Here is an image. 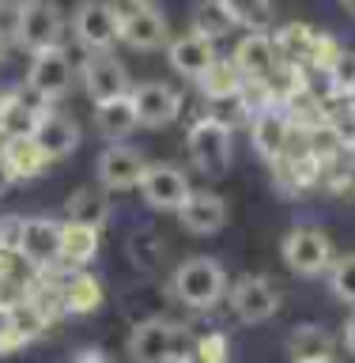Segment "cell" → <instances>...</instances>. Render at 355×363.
Masks as SVG:
<instances>
[{
    "instance_id": "obj_1",
    "label": "cell",
    "mask_w": 355,
    "mask_h": 363,
    "mask_svg": "<svg viewBox=\"0 0 355 363\" xmlns=\"http://www.w3.org/2000/svg\"><path fill=\"white\" fill-rule=\"evenodd\" d=\"M193 340L167 318H144L129 333V359L133 363H186Z\"/></svg>"
},
{
    "instance_id": "obj_2",
    "label": "cell",
    "mask_w": 355,
    "mask_h": 363,
    "mask_svg": "<svg viewBox=\"0 0 355 363\" xmlns=\"http://www.w3.org/2000/svg\"><path fill=\"white\" fill-rule=\"evenodd\" d=\"M174 299H181L193 311H208L227 295V272L215 257H189L181 261L174 280H170Z\"/></svg>"
},
{
    "instance_id": "obj_3",
    "label": "cell",
    "mask_w": 355,
    "mask_h": 363,
    "mask_svg": "<svg viewBox=\"0 0 355 363\" xmlns=\"http://www.w3.org/2000/svg\"><path fill=\"white\" fill-rule=\"evenodd\" d=\"M64 19L50 0H23L16 8V42L27 53H45L61 45Z\"/></svg>"
},
{
    "instance_id": "obj_4",
    "label": "cell",
    "mask_w": 355,
    "mask_h": 363,
    "mask_svg": "<svg viewBox=\"0 0 355 363\" xmlns=\"http://www.w3.org/2000/svg\"><path fill=\"white\" fill-rule=\"evenodd\" d=\"M186 147H189L193 167L208 178H220V174H227V167H231V129L215 118L193 121V129L186 136Z\"/></svg>"
},
{
    "instance_id": "obj_5",
    "label": "cell",
    "mask_w": 355,
    "mask_h": 363,
    "mask_svg": "<svg viewBox=\"0 0 355 363\" xmlns=\"http://www.w3.org/2000/svg\"><path fill=\"white\" fill-rule=\"evenodd\" d=\"M283 261H288L291 272L299 277H322L333 265V242H329L325 231L317 227H291L283 235Z\"/></svg>"
},
{
    "instance_id": "obj_6",
    "label": "cell",
    "mask_w": 355,
    "mask_h": 363,
    "mask_svg": "<svg viewBox=\"0 0 355 363\" xmlns=\"http://www.w3.org/2000/svg\"><path fill=\"white\" fill-rule=\"evenodd\" d=\"M72 34L76 42L91 53H106L121 38V16L102 0H84L72 16Z\"/></svg>"
},
{
    "instance_id": "obj_7",
    "label": "cell",
    "mask_w": 355,
    "mask_h": 363,
    "mask_svg": "<svg viewBox=\"0 0 355 363\" xmlns=\"http://www.w3.org/2000/svg\"><path fill=\"white\" fill-rule=\"evenodd\" d=\"M231 311H235L238 322H246V325L269 322V318L280 311V288L269 277H242L231 288Z\"/></svg>"
},
{
    "instance_id": "obj_8",
    "label": "cell",
    "mask_w": 355,
    "mask_h": 363,
    "mask_svg": "<svg viewBox=\"0 0 355 363\" xmlns=\"http://www.w3.org/2000/svg\"><path fill=\"white\" fill-rule=\"evenodd\" d=\"M136 189H140V197L152 204V208H159V212H178L181 204L189 201V193H193L186 170H178V167H170V163L147 167Z\"/></svg>"
},
{
    "instance_id": "obj_9",
    "label": "cell",
    "mask_w": 355,
    "mask_h": 363,
    "mask_svg": "<svg viewBox=\"0 0 355 363\" xmlns=\"http://www.w3.org/2000/svg\"><path fill=\"white\" fill-rule=\"evenodd\" d=\"M280 45L272 34L265 30H249L242 42H238V53H235V68L242 72V79H254V84H269L280 68Z\"/></svg>"
},
{
    "instance_id": "obj_10",
    "label": "cell",
    "mask_w": 355,
    "mask_h": 363,
    "mask_svg": "<svg viewBox=\"0 0 355 363\" xmlns=\"http://www.w3.org/2000/svg\"><path fill=\"white\" fill-rule=\"evenodd\" d=\"M27 87L45 102L61 99L64 91L72 87V61H68V53L61 45H57V50H45V53H34V61L27 68Z\"/></svg>"
},
{
    "instance_id": "obj_11",
    "label": "cell",
    "mask_w": 355,
    "mask_h": 363,
    "mask_svg": "<svg viewBox=\"0 0 355 363\" xmlns=\"http://www.w3.org/2000/svg\"><path fill=\"white\" fill-rule=\"evenodd\" d=\"M133 106H136V121L147 125V129H159V125H170L181 113V95L163 79H147V84H136L133 91Z\"/></svg>"
},
{
    "instance_id": "obj_12",
    "label": "cell",
    "mask_w": 355,
    "mask_h": 363,
    "mask_svg": "<svg viewBox=\"0 0 355 363\" xmlns=\"http://www.w3.org/2000/svg\"><path fill=\"white\" fill-rule=\"evenodd\" d=\"M144 170H147V159L136 152V147L129 144H110L106 152L98 155V186L102 189H136L140 186V178H144Z\"/></svg>"
},
{
    "instance_id": "obj_13",
    "label": "cell",
    "mask_w": 355,
    "mask_h": 363,
    "mask_svg": "<svg viewBox=\"0 0 355 363\" xmlns=\"http://www.w3.org/2000/svg\"><path fill=\"white\" fill-rule=\"evenodd\" d=\"M19 257L30 269H53L61 265V223L57 220H27L23 223V242H19Z\"/></svg>"
},
{
    "instance_id": "obj_14",
    "label": "cell",
    "mask_w": 355,
    "mask_h": 363,
    "mask_svg": "<svg viewBox=\"0 0 355 363\" xmlns=\"http://www.w3.org/2000/svg\"><path fill=\"white\" fill-rule=\"evenodd\" d=\"M121 42L133 45V50H140V53L163 50V45L170 42L163 11L152 8V4H136L129 16H121Z\"/></svg>"
},
{
    "instance_id": "obj_15",
    "label": "cell",
    "mask_w": 355,
    "mask_h": 363,
    "mask_svg": "<svg viewBox=\"0 0 355 363\" xmlns=\"http://www.w3.org/2000/svg\"><path fill=\"white\" fill-rule=\"evenodd\" d=\"M84 87L95 102H110L118 95H129V72L118 57L110 53H91L84 65Z\"/></svg>"
},
{
    "instance_id": "obj_16",
    "label": "cell",
    "mask_w": 355,
    "mask_h": 363,
    "mask_svg": "<svg viewBox=\"0 0 355 363\" xmlns=\"http://www.w3.org/2000/svg\"><path fill=\"white\" fill-rule=\"evenodd\" d=\"M178 216L189 235H215L227 223V201L212 189H193L189 201L178 208Z\"/></svg>"
},
{
    "instance_id": "obj_17",
    "label": "cell",
    "mask_w": 355,
    "mask_h": 363,
    "mask_svg": "<svg viewBox=\"0 0 355 363\" xmlns=\"http://www.w3.org/2000/svg\"><path fill=\"white\" fill-rule=\"evenodd\" d=\"M167 57H170V68L181 72L186 79H201L208 68L215 65V50L208 38H201V34H181V38H170L167 42Z\"/></svg>"
},
{
    "instance_id": "obj_18",
    "label": "cell",
    "mask_w": 355,
    "mask_h": 363,
    "mask_svg": "<svg viewBox=\"0 0 355 363\" xmlns=\"http://www.w3.org/2000/svg\"><path fill=\"white\" fill-rule=\"evenodd\" d=\"M249 140L269 163L288 155V144H291V121L283 118L280 110H261L254 118V129H249Z\"/></svg>"
},
{
    "instance_id": "obj_19",
    "label": "cell",
    "mask_w": 355,
    "mask_h": 363,
    "mask_svg": "<svg viewBox=\"0 0 355 363\" xmlns=\"http://www.w3.org/2000/svg\"><path fill=\"white\" fill-rule=\"evenodd\" d=\"M30 136L38 140V147L45 152V159H50V163H57V159H64V155H72L76 147H79V129H76V121L57 118V113H42L38 129H34Z\"/></svg>"
},
{
    "instance_id": "obj_20",
    "label": "cell",
    "mask_w": 355,
    "mask_h": 363,
    "mask_svg": "<svg viewBox=\"0 0 355 363\" xmlns=\"http://www.w3.org/2000/svg\"><path fill=\"white\" fill-rule=\"evenodd\" d=\"M64 220L102 231V227H106V220H110V197H106V189H102V186L76 189L72 197L64 201Z\"/></svg>"
},
{
    "instance_id": "obj_21",
    "label": "cell",
    "mask_w": 355,
    "mask_h": 363,
    "mask_svg": "<svg viewBox=\"0 0 355 363\" xmlns=\"http://www.w3.org/2000/svg\"><path fill=\"white\" fill-rule=\"evenodd\" d=\"M136 106H133V95H118L110 102H95V129L106 136V140H125L133 129H136Z\"/></svg>"
},
{
    "instance_id": "obj_22",
    "label": "cell",
    "mask_w": 355,
    "mask_h": 363,
    "mask_svg": "<svg viewBox=\"0 0 355 363\" xmlns=\"http://www.w3.org/2000/svg\"><path fill=\"white\" fill-rule=\"evenodd\" d=\"M98 254V231L84 223H61V265L68 269H84L87 261H95Z\"/></svg>"
},
{
    "instance_id": "obj_23",
    "label": "cell",
    "mask_w": 355,
    "mask_h": 363,
    "mask_svg": "<svg viewBox=\"0 0 355 363\" xmlns=\"http://www.w3.org/2000/svg\"><path fill=\"white\" fill-rule=\"evenodd\" d=\"M4 159H8V170L16 178H38L45 167H50V159H45V152L38 147V140L34 136H8L4 140Z\"/></svg>"
},
{
    "instance_id": "obj_24",
    "label": "cell",
    "mask_w": 355,
    "mask_h": 363,
    "mask_svg": "<svg viewBox=\"0 0 355 363\" xmlns=\"http://www.w3.org/2000/svg\"><path fill=\"white\" fill-rule=\"evenodd\" d=\"M288 352L295 363H314V359H329L333 356V333L314 322L306 325H295L291 329V340H288Z\"/></svg>"
},
{
    "instance_id": "obj_25",
    "label": "cell",
    "mask_w": 355,
    "mask_h": 363,
    "mask_svg": "<svg viewBox=\"0 0 355 363\" xmlns=\"http://www.w3.org/2000/svg\"><path fill=\"white\" fill-rule=\"evenodd\" d=\"M61 306L72 314H91L102 306V288L95 277H84V272H72L61 288Z\"/></svg>"
},
{
    "instance_id": "obj_26",
    "label": "cell",
    "mask_w": 355,
    "mask_h": 363,
    "mask_svg": "<svg viewBox=\"0 0 355 363\" xmlns=\"http://www.w3.org/2000/svg\"><path fill=\"white\" fill-rule=\"evenodd\" d=\"M231 30H235V19H231V11H227L223 0H201V4L193 8V34L215 42Z\"/></svg>"
},
{
    "instance_id": "obj_27",
    "label": "cell",
    "mask_w": 355,
    "mask_h": 363,
    "mask_svg": "<svg viewBox=\"0 0 355 363\" xmlns=\"http://www.w3.org/2000/svg\"><path fill=\"white\" fill-rule=\"evenodd\" d=\"M38 121H42V110H34L27 106L23 99L16 95H8L4 102H0V136H30L34 129H38Z\"/></svg>"
},
{
    "instance_id": "obj_28",
    "label": "cell",
    "mask_w": 355,
    "mask_h": 363,
    "mask_svg": "<svg viewBox=\"0 0 355 363\" xmlns=\"http://www.w3.org/2000/svg\"><path fill=\"white\" fill-rule=\"evenodd\" d=\"M280 45V57H288V61H310V50L317 42V30H310L306 23H288L280 34H272Z\"/></svg>"
},
{
    "instance_id": "obj_29",
    "label": "cell",
    "mask_w": 355,
    "mask_h": 363,
    "mask_svg": "<svg viewBox=\"0 0 355 363\" xmlns=\"http://www.w3.org/2000/svg\"><path fill=\"white\" fill-rule=\"evenodd\" d=\"M197 84L204 87L208 99H223V95H238L242 91V72L235 68V61H215L208 72H204Z\"/></svg>"
},
{
    "instance_id": "obj_30",
    "label": "cell",
    "mask_w": 355,
    "mask_h": 363,
    "mask_svg": "<svg viewBox=\"0 0 355 363\" xmlns=\"http://www.w3.org/2000/svg\"><path fill=\"white\" fill-rule=\"evenodd\" d=\"M231 11L235 27H249V30H265L272 23V0H223Z\"/></svg>"
},
{
    "instance_id": "obj_31",
    "label": "cell",
    "mask_w": 355,
    "mask_h": 363,
    "mask_svg": "<svg viewBox=\"0 0 355 363\" xmlns=\"http://www.w3.org/2000/svg\"><path fill=\"white\" fill-rule=\"evenodd\" d=\"M329 288H333L340 303L355 306V254L333 257V265H329Z\"/></svg>"
},
{
    "instance_id": "obj_32",
    "label": "cell",
    "mask_w": 355,
    "mask_h": 363,
    "mask_svg": "<svg viewBox=\"0 0 355 363\" xmlns=\"http://www.w3.org/2000/svg\"><path fill=\"white\" fill-rule=\"evenodd\" d=\"M325 76L337 95H355V50H340L333 57V65L325 68Z\"/></svg>"
},
{
    "instance_id": "obj_33",
    "label": "cell",
    "mask_w": 355,
    "mask_h": 363,
    "mask_svg": "<svg viewBox=\"0 0 355 363\" xmlns=\"http://www.w3.org/2000/svg\"><path fill=\"white\" fill-rule=\"evenodd\" d=\"M186 363H231V345H227L223 333L201 337V340H193V352Z\"/></svg>"
},
{
    "instance_id": "obj_34",
    "label": "cell",
    "mask_w": 355,
    "mask_h": 363,
    "mask_svg": "<svg viewBox=\"0 0 355 363\" xmlns=\"http://www.w3.org/2000/svg\"><path fill=\"white\" fill-rule=\"evenodd\" d=\"M23 223H27V220H19V216H0V254H4V257H19Z\"/></svg>"
},
{
    "instance_id": "obj_35",
    "label": "cell",
    "mask_w": 355,
    "mask_h": 363,
    "mask_svg": "<svg viewBox=\"0 0 355 363\" xmlns=\"http://www.w3.org/2000/svg\"><path fill=\"white\" fill-rule=\"evenodd\" d=\"M340 345H344L351 356H355V311L348 314V322H344V329H340Z\"/></svg>"
},
{
    "instance_id": "obj_36",
    "label": "cell",
    "mask_w": 355,
    "mask_h": 363,
    "mask_svg": "<svg viewBox=\"0 0 355 363\" xmlns=\"http://www.w3.org/2000/svg\"><path fill=\"white\" fill-rule=\"evenodd\" d=\"M11 182H16V174L8 170V159H4V152H0V197L11 189Z\"/></svg>"
},
{
    "instance_id": "obj_37",
    "label": "cell",
    "mask_w": 355,
    "mask_h": 363,
    "mask_svg": "<svg viewBox=\"0 0 355 363\" xmlns=\"http://www.w3.org/2000/svg\"><path fill=\"white\" fill-rule=\"evenodd\" d=\"M4 57H8V34L0 30V65H4Z\"/></svg>"
},
{
    "instance_id": "obj_38",
    "label": "cell",
    "mask_w": 355,
    "mask_h": 363,
    "mask_svg": "<svg viewBox=\"0 0 355 363\" xmlns=\"http://www.w3.org/2000/svg\"><path fill=\"white\" fill-rule=\"evenodd\" d=\"M340 8H344L348 16H355V0H340Z\"/></svg>"
},
{
    "instance_id": "obj_39",
    "label": "cell",
    "mask_w": 355,
    "mask_h": 363,
    "mask_svg": "<svg viewBox=\"0 0 355 363\" xmlns=\"http://www.w3.org/2000/svg\"><path fill=\"white\" fill-rule=\"evenodd\" d=\"M314 363H340V359H333V356H329V359H314Z\"/></svg>"
},
{
    "instance_id": "obj_40",
    "label": "cell",
    "mask_w": 355,
    "mask_h": 363,
    "mask_svg": "<svg viewBox=\"0 0 355 363\" xmlns=\"http://www.w3.org/2000/svg\"><path fill=\"white\" fill-rule=\"evenodd\" d=\"M136 4H152V0H136Z\"/></svg>"
},
{
    "instance_id": "obj_41",
    "label": "cell",
    "mask_w": 355,
    "mask_h": 363,
    "mask_svg": "<svg viewBox=\"0 0 355 363\" xmlns=\"http://www.w3.org/2000/svg\"><path fill=\"white\" fill-rule=\"evenodd\" d=\"M0 147H4V136H0Z\"/></svg>"
}]
</instances>
